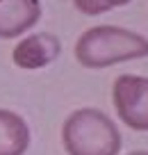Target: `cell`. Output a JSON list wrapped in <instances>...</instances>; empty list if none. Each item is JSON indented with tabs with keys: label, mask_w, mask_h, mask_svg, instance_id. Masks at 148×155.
Here are the masks:
<instances>
[{
	"label": "cell",
	"mask_w": 148,
	"mask_h": 155,
	"mask_svg": "<svg viewBox=\"0 0 148 155\" xmlns=\"http://www.w3.org/2000/svg\"><path fill=\"white\" fill-rule=\"evenodd\" d=\"M62 53V41L53 32H32L23 37L12 50L14 66L23 71H39L55 62Z\"/></svg>",
	"instance_id": "277c9868"
},
{
	"label": "cell",
	"mask_w": 148,
	"mask_h": 155,
	"mask_svg": "<svg viewBox=\"0 0 148 155\" xmlns=\"http://www.w3.org/2000/svg\"><path fill=\"white\" fill-rule=\"evenodd\" d=\"M112 103L119 119L137 132H148V78L123 73L112 84Z\"/></svg>",
	"instance_id": "3957f363"
},
{
	"label": "cell",
	"mask_w": 148,
	"mask_h": 155,
	"mask_svg": "<svg viewBox=\"0 0 148 155\" xmlns=\"http://www.w3.org/2000/svg\"><path fill=\"white\" fill-rule=\"evenodd\" d=\"M62 144L68 155H119L123 139L116 123L105 112L80 107L64 121Z\"/></svg>",
	"instance_id": "7a4b0ae2"
},
{
	"label": "cell",
	"mask_w": 148,
	"mask_h": 155,
	"mask_svg": "<svg viewBox=\"0 0 148 155\" xmlns=\"http://www.w3.org/2000/svg\"><path fill=\"white\" fill-rule=\"evenodd\" d=\"M41 21L39 0H0V39H16Z\"/></svg>",
	"instance_id": "5b68a950"
},
{
	"label": "cell",
	"mask_w": 148,
	"mask_h": 155,
	"mask_svg": "<svg viewBox=\"0 0 148 155\" xmlns=\"http://www.w3.org/2000/svg\"><path fill=\"white\" fill-rule=\"evenodd\" d=\"M32 141L30 126L21 114L0 107V155H25Z\"/></svg>",
	"instance_id": "8992f818"
},
{
	"label": "cell",
	"mask_w": 148,
	"mask_h": 155,
	"mask_svg": "<svg viewBox=\"0 0 148 155\" xmlns=\"http://www.w3.org/2000/svg\"><path fill=\"white\" fill-rule=\"evenodd\" d=\"M132 0H73V5L87 16H100L105 12H112L114 7L130 5Z\"/></svg>",
	"instance_id": "52a82bcc"
},
{
	"label": "cell",
	"mask_w": 148,
	"mask_h": 155,
	"mask_svg": "<svg viewBox=\"0 0 148 155\" xmlns=\"http://www.w3.org/2000/svg\"><path fill=\"white\" fill-rule=\"evenodd\" d=\"M128 155H148V150H132V153H128Z\"/></svg>",
	"instance_id": "ba28073f"
},
{
	"label": "cell",
	"mask_w": 148,
	"mask_h": 155,
	"mask_svg": "<svg viewBox=\"0 0 148 155\" xmlns=\"http://www.w3.org/2000/svg\"><path fill=\"white\" fill-rule=\"evenodd\" d=\"M73 53L84 68H107L148 57V37L119 25H94L77 37Z\"/></svg>",
	"instance_id": "6da1fadb"
}]
</instances>
